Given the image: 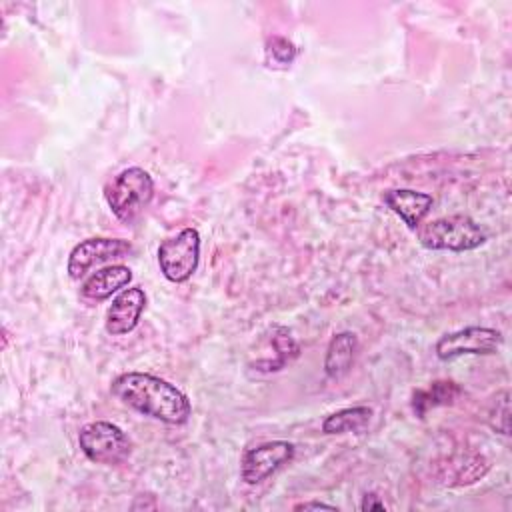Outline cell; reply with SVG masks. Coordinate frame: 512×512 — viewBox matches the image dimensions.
<instances>
[{"mask_svg": "<svg viewBox=\"0 0 512 512\" xmlns=\"http://www.w3.org/2000/svg\"><path fill=\"white\" fill-rule=\"evenodd\" d=\"M110 392L128 408L164 424H184L192 414V404L180 388L148 372L116 376Z\"/></svg>", "mask_w": 512, "mask_h": 512, "instance_id": "1", "label": "cell"}, {"mask_svg": "<svg viewBox=\"0 0 512 512\" xmlns=\"http://www.w3.org/2000/svg\"><path fill=\"white\" fill-rule=\"evenodd\" d=\"M104 198H106L112 214L120 222L130 224L152 202V198H154V180L140 166L124 168L120 174H116L106 184Z\"/></svg>", "mask_w": 512, "mask_h": 512, "instance_id": "2", "label": "cell"}, {"mask_svg": "<svg viewBox=\"0 0 512 512\" xmlns=\"http://www.w3.org/2000/svg\"><path fill=\"white\" fill-rule=\"evenodd\" d=\"M418 240L426 250L468 252L486 242V232L466 214H452L428 222L418 230Z\"/></svg>", "mask_w": 512, "mask_h": 512, "instance_id": "3", "label": "cell"}, {"mask_svg": "<svg viewBox=\"0 0 512 512\" xmlns=\"http://www.w3.org/2000/svg\"><path fill=\"white\" fill-rule=\"evenodd\" d=\"M78 446L82 454L96 464H120L130 456L132 442L126 432L106 420L88 422L78 432Z\"/></svg>", "mask_w": 512, "mask_h": 512, "instance_id": "4", "label": "cell"}, {"mask_svg": "<svg viewBox=\"0 0 512 512\" xmlns=\"http://www.w3.org/2000/svg\"><path fill=\"white\" fill-rule=\"evenodd\" d=\"M198 262L200 232L196 228H184L158 246V266L164 278L174 284L186 282L196 272Z\"/></svg>", "mask_w": 512, "mask_h": 512, "instance_id": "5", "label": "cell"}, {"mask_svg": "<svg viewBox=\"0 0 512 512\" xmlns=\"http://www.w3.org/2000/svg\"><path fill=\"white\" fill-rule=\"evenodd\" d=\"M294 444L288 440H272L248 448L240 460V476L246 484L256 486L280 470L294 458Z\"/></svg>", "mask_w": 512, "mask_h": 512, "instance_id": "6", "label": "cell"}, {"mask_svg": "<svg viewBox=\"0 0 512 512\" xmlns=\"http://www.w3.org/2000/svg\"><path fill=\"white\" fill-rule=\"evenodd\" d=\"M502 334L486 326H466L462 330L444 334L436 342V356L452 360L466 354H494L502 346Z\"/></svg>", "mask_w": 512, "mask_h": 512, "instance_id": "7", "label": "cell"}, {"mask_svg": "<svg viewBox=\"0 0 512 512\" xmlns=\"http://www.w3.org/2000/svg\"><path fill=\"white\" fill-rule=\"evenodd\" d=\"M132 252V244L122 238H86L76 244L68 256V274L80 280L90 268L110 262L112 258H124Z\"/></svg>", "mask_w": 512, "mask_h": 512, "instance_id": "8", "label": "cell"}, {"mask_svg": "<svg viewBox=\"0 0 512 512\" xmlns=\"http://www.w3.org/2000/svg\"><path fill=\"white\" fill-rule=\"evenodd\" d=\"M144 306H146V294L140 286L124 288L122 292H118L106 310V320H104L106 332L112 336H124L132 332L140 322Z\"/></svg>", "mask_w": 512, "mask_h": 512, "instance_id": "9", "label": "cell"}, {"mask_svg": "<svg viewBox=\"0 0 512 512\" xmlns=\"http://www.w3.org/2000/svg\"><path fill=\"white\" fill-rule=\"evenodd\" d=\"M384 204L402 218V222L410 228L416 230L422 220L426 218V214L432 208V196L426 192H416L412 188H394L384 192L382 196Z\"/></svg>", "mask_w": 512, "mask_h": 512, "instance_id": "10", "label": "cell"}, {"mask_svg": "<svg viewBox=\"0 0 512 512\" xmlns=\"http://www.w3.org/2000/svg\"><path fill=\"white\" fill-rule=\"evenodd\" d=\"M132 280V270L124 264H112L90 274L80 288V294L88 300H106L114 292L128 286Z\"/></svg>", "mask_w": 512, "mask_h": 512, "instance_id": "11", "label": "cell"}, {"mask_svg": "<svg viewBox=\"0 0 512 512\" xmlns=\"http://www.w3.org/2000/svg\"><path fill=\"white\" fill-rule=\"evenodd\" d=\"M358 350V338L352 332H338L330 338L326 356H324V372L328 378L338 380L352 368L354 356Z\"/></svg>", "mask_w": 512, "mask_h": 512, "instance_id": "12", "label": "cell"}, {"mask_svg": "<svg viewBox=\"0 0 512 512\" xmlns=\"http://www.w3.org/2000/svg\"><path fill=\"white\" fill-rule=\"evenodd\" d=\"M372 418V408L368 406H352L332 412L322 422L324 434H342V432H356L364 428Z\"/></svg>", "mask_w": 512, "mask_h": 512, "instance_id": "13", "label": "cell"}, {"mask_svg": "<svg viewBox=\"0 0 512 512\" xmlns=\"http://www.w3.org/2000/svg\"><path fill=\"white\" fill-rule=\"evenodd\" d=\"M460 386L456 382H446V380H438L432 382L426 390H418L414 394L412 400V408L418 416H424L426 410L442 406V404H450L454 402V398L460 394Z\"/></svg>", "mask_w": 512, "mask_h": 512, "instance_id": "14", "label": "cell"}, {"mask_svg": "<svg viewBox=\"0 0 512 512\" xmlns=\"http://www.w3.org/2000/svg\"><path fill=\"white\" fill-rule=\"evenodd\" d=\"M276 332L278 334H274V338H272L276 354H278L274 370H280L282 366H286L292 358H296L300 354V346L294 342V338L290 336V332L286 328H276Z\"/></svg>", "mask_w": 512, "mask_h": 512, "instance_id": "15", "label": "cell"}, {"mask_svg": "<svg viewBox=\"0 0 512 512\" xmlns=\"http://www.w3.org/2000/svg\"><path fill=\"white\" fill-rule=\"evenodd\" d=\"M268 54L278 64H290L294 60V56H296V48H294V44L290 40L274 36V38L268 40Z\"/></svg>", "mask_w": 512, "mask_h": 512, "instance_id": "16", "label": "cell"}, {"mask_svg": "<svg viewBox=\"0 0 512 512\" xmlns=\"http://www.w3.org/2000/svg\"><path fill=\"white\" fill-rule=\"evenodd\" d=\"M360 510H364V512L366 510H384V502L378 500L376 494H366L362 504H360Z\"/></svg>", "mask_w": 512, "mask_h": 512, "instance_id": "17", "label": "cell"}, {"mask_svg": "<svg viewBox=\"0 0 512 512\" xmlns=\"http://www.w3.org/2000/svg\"><path fill=\"white\" fill-rule=\"evenodd\" d=\"M318 508H328V510H334V506L330 504H324V502H302V504H296L294 510H318Z\"/></svg>", "mask_w": 512, "mask_h": 512, "instance_id": "18", "label": "cell"}]
</instances>
